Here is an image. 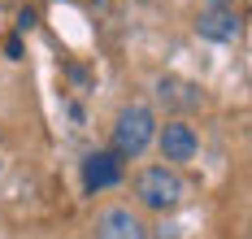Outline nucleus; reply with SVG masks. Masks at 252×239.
I'll use <instances>...</instances> for the list:
<instances>
[{
    "label": "nucleus",
    "mask_w": 252,
    "mask_h": 239,
    "mask_svg": "<svg viewBox=\"0 0 252 239\" xmlns=\"http://www.w3.org/2000/svg\"><path fill=\"white\" fill-rule=\"evenodd\" d=\"M135 196H139L144 209L165 213V209H178L183 205L187 183H183V174H178L174 165H148V170L135 174Z\"/></svg>",
    "instance_id": "nucleus-1"
},
{
    "label": "nucleus",
    "mask_w": 252,
    "mask_h": 239,
    "mask_svg": "<svg viewBox=\"0 0 252 239\" xmlns=\"http://www.w3.org/2000/svg\"><path fill=\"white\" fill-rule=\"evenodd\" d=\"M157 139V118L148 105H126L113 122V152L118 157H139Z\"/></svg>",
    "instance_id": "nucleus-2"
},
{
    "label": "nucleus",
    "mask_w": 252,
    "mask_h": 239,
    "mask_svg": "<svg viewBox=\"0 0 252 239\" xmlns=\"http://www.w3.org/2000/svg\"><path fill=\"white\" fill-rule=\"evenodd\" d=\"M122 183V157L113 148H100V152H87L83 161V187L87 191H104V187Z\"/></svg>",
    "instance_id": "nucleus-3"
},
{
    "label": "nucleus",
    "mask_w": 252,
    "mask_h": 239,
    "mask_svg": "<svg viewBox=\"0 0 252 239\" xmlns=\"http://www.w3.org/2000/svg\"><path fill=\"white\" fill-rule=\"evenodd\" d=\"M196 30H200L204 39H213V44H230V39H239V30H244V18L235 13V9H204L200 18H196Z\"/></svg>",
    "instance_id": "nucleus-4"
},
{
    "label": "nucleus",
    "mask_w": 252,
    "mask_h": 239,
    "mask_svg": "<svg viewBox=\"0 0 252 239\" xmlns=\"http://www.w3.org/2000/svg\"><path fill=\"white\" fill-rule=\"evenodd\" d=\"M96 239H148V226L130 209H104L96 217Z\"/></svg>",
    "instance_id": "nucleus-5"
},
{
    "label": "nucleus",
    "mask_w": 252,
    "mask_h": 239,
    "mask_svg": "<svg viewBox=\"0 0 252 239\" xmlns=\"http://www.w3.org/2000/svg\"><path fill=\"white\" fill-rule=\"evenodd\" d=\"M157 139H161V157L165 161H191L196 148H200V139H196V131L187 122H165Z\"/></svg>",
    "instance_id": "nucleus-6"
},
{
    "label": "nucleus",
    "mask_w": 252,
    "mask_h": 239,
    "mask_svg": "<svg viewBox=\"0 0 252 239\" xmlns=\"http://www.w3.org/2000/svg\"><path fill=\"white\" fill-rule=\"evenodd\" d=\"M157 100L170 109H200V87L187 79H174V74H165V79H157Z\"/></svg>",
    "instance_id": "nucleus-7"
},
{
    "label": "nucleus",
    "mask_w": 252,
    "mask_h": 239,
    "mask_svg": "<svg viewBox=\"0 0 252 239\" xmlns=\"http://www.w3.org/2000/svg\"><path fill=\"white\" fill-rule=\"evenodd\" d=\"M4 57H9V61H22V39H18V35L4 39Z\"/></svg>",
    "instance_id": "nucleus-8"
},
{
    "label": "nucleus",
    "mask_w": 252,
    "mask_h": 239,
    "mask_svg": "<svg viewBox=\"0 0 252 239\" xmlns=\"http://www.w3.org/2000/svg\"><path fill=\"white\" fill-rule=\"evenodd\" d=\"M31 27H35V13L22 9V13H18V30H31Z\"/></svg>",
    "instance_id": "nucleus-9"
},
{
    "label": "nucleus",
    "mask_w": 252,
    "mask_h": 239,
    "mask_svg": "<svg viewBox=\"0 0 252 239\" xmlns=\"http://www.w3.org/2000/svg\"><path fill=\"white\" fill-rule=\"evenodd\" d=\"M209 9H226V0H209Z\"/></svg>",
    "instance_id": "nucleus-10"
},
{
    "label": "nucleus",
    "mask_w": 252,
    "mask_h": 239,
    "mask_svg": "<svg viewBox=\"0 0 252 239\" xmlns=\"http://www.w3.org/2000/svg\"><path fill=\"white\" fill-rule=\"evenodd\" d=\"M0 170H4V165H0Z\"/></svg>",
    "instance_id": "nucleus-11"
}]
</instances>
